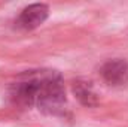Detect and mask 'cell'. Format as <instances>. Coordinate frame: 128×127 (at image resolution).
I'll return each instance as SVG.
<instances>
[{"label":"cell","instance_id":"6da1fadb","mask_svg":"<svg viewBox=\"0 0 128 127\" xmlns=\"http://www.w3.org/2000/svg\"><path fill=\"white\" fill-rule=\"evenodd\" d=\"M10 99L15 105L36 106L46 115L63 117L66 114V90L63 78L55 70H32L22 73L10 85Z\"/></svg>","mask_w":128,"mask_h":127},{"label":"cell","instance_id":"7a4b0ae2","mask_svg":"<svg viewBox=\"0 0 128 127\" xmlns=\"http://www.w3.org/2000/svg\"><path fill=\"white\" fill-rule=\"evenodd\" d=\"M49 15V9L43 3H34L21 11L18 18L15 20V27L20 30H34L42 26Z\"/></svg>","mask_w":128,"mask_h":127},{"label":"cell","instance_id":"3957f363","mask_svg":"<svg viewBox=\"0 0 128 127\" xmlns=\"http://www.w3.org/2000/svg\"><path fill=\"white\" fill-rule=\"evenodd\" d=\"M100 75L103 81L112 87H122L128 82V61L124 58H113L101 66Z\"/></svg>","mask_w":128,"mask_h":127},{"label":"cell","instance_id":"277c9868","mask_svg":"<svg viewBox=\"0 0 128 127\" xmlns=\"http://www.w3.org/2000/svg\"><path fill=\"white\" fill-rule=\"evenodd\" d=\"M72 90L73 94L76 96V99L86 108H94L98 105V96H97L96 90L92 87L91 82L88 81H82L78 79L72 84Z\"/></svg>","mask_w":128,"mask_h":127}]
</instances>
